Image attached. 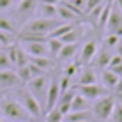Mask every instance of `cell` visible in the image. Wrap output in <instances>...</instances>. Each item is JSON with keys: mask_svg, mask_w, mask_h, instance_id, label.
<instances>
[{"mask_svg": "<svg viewBox=\"0 0 122 122\" xmlns=\"http://www.w3.org/2000/svg\"><path fill=\"white\" fill-rule=\"evenodd\" d=\"M0 112H2L4 119L9 122H30L32 117L28 115V112L23 108V104L14 97H2L0 99Z\"/></svg>", "mask_w": 122, "mask_h": 122, "instance_id": "obj_1", "label": "cell"}, {"mask_svg": "<svg viewBox=\"0 0 122 122\" xmlns=\"http://www.w3.org/2000/svg\"><path fill=\"white\" fill-rule=\"evenodd\" d=\"M16 96H18V101L23 104V108L28 112V115L32 117V120H37V119H41V117H44L43 104L34 97L25 87H18V89H16Z\"/></svg>", "mask_w": 122, "mask_h": 122, "instance_id": "obj_2", "label": "cell"}, {"mask_svg": "<svg viewBox=\"0 0 122 122\" xmlns=\"http://www.w3.org/2000/svg\"><path fill=\"white\" fill-rule=\"evenodd\" d=\"M60 23H64V21H60L58 18L57 20H48V18H39V16H37V18H32V20H28V21L23 23L21 32H34V34L50 36Z\"/></svg>", "mask_w": 122, "mask_h": 122, "instance_id": "obj_3", "label": "cell"}, {"mask_svg": "<svg viewBox=\"0 0 122 122\" xmlns=\"http://www.w3.org/2000/svg\"><path fill=\"white\" fill-rule=\"evenodd\" d=\"M115 104H117V101H115V97H113V94L104 96V97L94 101V104L90 106L92 115H94V120L96 122H106V120H110Z\"/></svg>", "mask_w": 122, "mask_h": 122, "instance_id": "obj_4", "label": "cell"}, {"mask_svg": "<svg viewBox=\"0 0 122 122\" xmlns=\"http://www.w3.org/2000/svg\"><path fill=\"white\" fill-rule=\"evenodd\" d=\"M58 78H60L58 71L50 76V85H48V90H46V99H44V113L53 110L57 106L58 97H60V83H58Z\"/></svg>", "mask_w": 122, "mask_h": 122, "instance_id": "obj_5", "label": "cell"}, {"mask_svg": "<svg viewBox=\"0 0 122 122\" xmlns=\"http://www.w3.org/2000/svg\"><path fill=\"white\" fill-rule=\"evenodd\" d=\"M25 85H27V90L41 103V101L46 99V90H48V85H50V76H48V74L36 76V78H32L28 83H25Z\"/></svg>", "mask_w": 122, "mask_h": 122, "instance_id": "obj_6", "label": "cell"}, {"mask_svg": "<svg viewBox=\"0 0 122 122\" xmlns=\"http://www.w3.org/2000/svg\"><path fill=\"white\" fill-rule=\"evenodd\" d=\"M76 90L87 101H97L101 97H104V96H110V90L104 85H97V83H92V85H76Z\"/></svg>", "mask_w": 122, "mask_h": 122, "instance_id": "obj_7", "label": "cell"}, {"mask_svg": "<svg viewBox=\"0 0 122 122\" xmlns=\"http://www.w3.org/2000/svg\"><path fill=\"white\" fill-rule=\"evenodd\" d=\"M97 50H99V43H97L96 39H89L85 44L81 46V48H80V57L76 58V60H78L81 66L92 64V60H94Z\"/></svg>", "mask_w": 122, "mask_h": 122, "instance_id": "obj_8", "label": "cell"}, {"mask_svg": "<svg viewBox=\"0 0 122 122\" xmlns=\"http://www.w3.org/2000/svg\"><path fill=\"white\" fill-rule=\"evenodd\" d=\"M23 83L20 81L16 71L5 69V71H0V90H11V89H18L21 87Z\"/></svg>", "mask_w": 122, "mask_h": 122, "instance_id": "obj_9", "label": "cell"}, {"mask_svg": "<svg viewBox=\"0 0 122 122\" xmlns=\"http://www.w3.org/2000/svg\"><path fill=\"white\" fill-rule=\"evenodd\" d=\"M37 5H39V2L37 0H20L18 4H16L14 11H16V16L18 18H30L32 14H36L37 12Z\"/></svg>", "mask_w": 122, "mask_h": 122, "instance_id": "obj_10", "label": "cell"}, {"mask_svg": "<svg viewBox=\"0 0 122 122\" xmlns=\"http://www.w3.org/2000/svg\"><path fill=\"white\" fill-rule=\"evenodd\" d=\"M76 94H78L76 87H71L67 92L60 94V97H58L55 108H58V112H60L62 115H67V113L71 112V103H73V99H74V96H76Z\"/></svg>", "mask_w": 122, "mask_h": 122, "instance_id": "obj_11", "label": "cell"}, {"mask_svg": "<svg viewBox=\"0 0 122 122\" xmlns=\"http://www.w3.org/2000/svg\"><path fill=\"white\" fill-rule=\"evenodd\" d=\"M122 25V11L115 5V2L112 4V11H110V18H108V23H106V32L108 34H117V30L120 28Z\"/></svg>", "mask_w": 122, "mask_h": 122, "instance_id": "obj_12", "label": "cell"}, {"mask_svg": "<svg viewBox=\"0 0 122 122\" xmlns=\"http://www.w3.org/2000/svg\"><path fill=\"white\" fill-rule=\"evenodd\" d=\"M97 83V73L92 66H83L76 76V85H92Z\"/></svg>", "mask_w": 122, "mask_h": 122, "instance_id": "obj_13", "label": "cell"}, {"mask_svg": "<svg viewBox=\"0 0 122 122\" xmlns=\"http://www.w3.org/2000/svg\"><path fill=\"white\" fill-rule=\"evenodd\" d=\"M48 43V41H46ZM46 43H25L23 50L30 57H50L48 53V44Z\"/></svg>", "mask_w": 122, "mask_h": 122, "instance_id": "obj_14", "label": "cell"}, {"mask_svg": "<svg viewBox=\"0 0 122 122\" xmlns=\"http://www.w3.org/2000/svg\"><path fill=\"white\" fill-rule=\"evenodd\" d=\"M80 43H71V44H64L62 46V50L58 51V55L57 58L60 62H71V60H74V57H76V53L80 51Z\"/></svg>", "mask_w": 122, "mask_h": 122, "instance_id": "obj_15", "label": "cell"}, {"mask_svg": "<svg viewBox=\"0 0 122 122\" xmlns=\"http://www.w3.org/2000/svg\"><path fill=\"white\" fill-rule=\"evenodd\" d=\"M64 122H96L92 110L85 112H69L67 115H64Z\"/></svg>", "mask_w": 122, "mask_h": 122, "instance_id": "obj_16", "label": "cell"}, {"mask_svg": "<svg viewBox=\"0 0 122 122\" xmlns=\"http://www.w3.org/2000/svg\"><path fill=\"white\" fill-rule=\"evenodd\" d=\"M57 18L60 20V21H64V23H76L80 16L74 14V12L71 11L69 7L66 5V4L60 2V4L57 5Z\"/></svg>", "mask_w": 122, "mask_h": 122, "instance_id": "obj_17", "label": "cell"}, {"mask_svg": "<svg viewBox=\"0 0 122 122\" xmlns=\"http://www.w3.org/2000/svg\"><path fill=\"white\" fill-rule=\"evenodd\" d=\"M110 58H112V55H110V51H108V48H99L97 50V53H96V57H94V60H92V64H94L97 69H106L108 67V64H110Z\"/></svg>", "mask_w": 122, "mask_h": 122, "instance_id": "obj_18", "label": "cell"}, {"mask_svg": "<svg viewBox=\"0 0 122 122\" xmlns=\"http://www.w3.org/2000/svg\"><path fill=\"white\" fill-rule=\"evenodd\" d=\"M119 76H117L113 71H110V69H103L101 71V81H103V85L106 87L108 90H113L115 89V85L119 83Z\"/></svg>", "mask_w": 122, "mask_h": 122, "instance_id": "obj_19", "label": "cell"}, {"mask_svg": "<svg viewBox=\"0 0 122 122\" xmlns=\"http://www.w3.org/2000/svg\"><path fill=\"white\" fill-rule=\"evenodd\" d=\"M30 62L34 66H37L41 71H44L46 74L53 69V58L51 57H30Z\"/></svg>", "mask_w": 122, "mask_h": 122, "instance_id": "obj_20", "label": "cell"}, {"mask_svg": "<svg viewBox=\"0 0 122 122\" xmlns=\"http://www.w3.org/2000/svg\"><path fill=\"white\" fill-rule=\"evenodd\" d=\"M81 64H80L78 60H71V62H67V64L64 66V69H62V74L67 78H71V80H74L78 76V73H80V69H81Z\"/></svg>", "mask_w": 122, "mask_h": 122, "instance_id": "obj_21", "label": "cell"}, {"mask_svg": "<svg viewBox=\"0 0 122 122\" xmlns=\"http://www.w3.org/2000/svg\"><path fill=\"white\" fill-rule=\"evenodd\" d=\"M90 101H87L83 96L76 94L73 99V103H71V112H85V110H90Z\"/></svg>", "mask_w": 122, "mask_h": 122, "instance_id": "obj_22", "label": "cell"}, {"mask_svg": "<svg viewBox=\"0 0 122 122\" xmlns=\"http://www.w3.org/2000/svg\"><path fill=\"white\" fill-rule=\"evenodd\" d=\"M39 18H48V20H57V5H48V4H39L37 5Z\"/></svg>", "mask_w": 122, "mask_h": 122, "instance_id": "obj_23", "label": "cell"}, {"mask_svg": "<svg viewBox=\"0 0 122 122\" xmlns=\"http://www.w3.org/2000/svg\"><path fill=\"white\" fill-rule=\"evenodd\" d=\"M74 27H76V23H60L48 37H51V39H62V37H64L66 34H69Z\"/></svg>", "mask_w": 122, "mask_h": 122, "instance_id": "obj_24", "label": "cell"}, {"mask_svg": "<svg viewBox=\"0 0 122 122\" xmlns=\"http://www.w3.org/2000/svg\"><path fill=\"white\" fill-rule=\"evenodd\" d=\"M28 62H30V55L23 50V46L18 44V48H16V58H14V67L18 69V67L28 66Z\"/></svg>", "mask_w": 122, "mask_h": 122, "instance_id": "obj_25", "label": "cell"}, {"mask_svg": "<svg viewBox=\"0 0 122 122\" xmlns=\"http://www.w3.org/2000/svg\"><path fill=\"white\" fill-rule=\"evenodd\" d=\"M0 30L4 32H9V34H14V36H18V25L12 21L11 18H7V16H2L0 14Z\"/></svg>", "mask_w": 122, "mask_h": 122, "instance_id": "obj_26", "label": "cell"}, {"mask_svg": "<svg viewBox=\"0 0 122 122\" xmlns=\"http://www.w3.org/2000/svg\"><path fill=\"white\" fill-rule=\"evenodd\" d=\"M83 36V30H81V28H80L78 27V25H76V27H74L73 28V30H71L69 34H66V36L64 37H62V43H64V44H71V43H78V39H80V37H81Z\"/></svg>", "mask_w": 122, "mask_h": 122, "instance_id": "obj_27", "label": "cell"}, {"mask_svg": "<svg viewBox=\"0 0 122 122\" xmlns=\"http://www.w3.org/2000/svg\"><path fill=\"white\" fill-rule=\"evenodd\" d=\"M66 5L69 7L71 11L74 12V14L81 16L83 12H85V5H87V0H67Z\"/></svg>", "mask_w": 122, "mask_h": 122, "instance_id": "obj_28", "label": "cell"}, {"mask_svg": "<svg viewBox=\"0 0 122 122\" xmlns=\"http://www.w3.org/2000/svg\"><path fill=\"white\" fill-rule=\"evenodd\" d=\"M46 44H48V53L51 58H55L58 55V51L62 50V46H64V43L60 39H51V37H48V43Z\"/></svg>", "mask_w": 122, "mask_h": 122, "instance_id": "obj_29", "label": "cell"}, {"mask_svg": "<svg viewBox=\"0 0 122 122\" xmlns=\"http://www.w3.org/2000/svg\"><path fill=\"white\" fill-rule=\"evenodd\" d=\"M16 41H18V37H16L14 34H9V32L0 30V46H2V48H9V46L14 44Z\"/></svg>", "mask_w": 122, "mask_h": 122, "instance_id": "obj_30", "label": "cell"}, {"mask_svg": "<svg viewBox=\"0 0 122 122\" xmlns=\"http://www.w3.org/2000/svg\"><path fill=\"white\" fill-rule=\"evenodd\" d=\"M16 74H18V78H20V81L23 83H28L30 81V80L34 78L32 76V71H30V67L28 66H23V67H18V69H16Z\"/></svg>", "mask_w": 122, "mask_h": 122, "instance_id": "obj_31", "label": "cell"}, {"mask_svg": "<svg viewBox=\"0 0 122 122\" xmlns=\"http://www.w3.org/2000/svg\"><path fill=\"white\" fill-rule=\"evenodd\" d=\"M112 0L110 2H106V5H104V9H103V12H101V16H99V20H97V27H106V23H108V18H110V11H112Z\"/></svg>", "mask_w": 122, "mask_h": 122, "instance_id": "obj_32", "label": "cell"}, {"mask_svg": "<svg viewBox=\"0 0 122 122\" xmlns=\"http://www.w3.org/2000/svg\"><path fill=\"white\" fill-rule=\"evenodd\" d=\"M44 122H64V115L58 112V108H53L44 113Z\"/></svg>", "mask_w": 122, "mask_h": 122, "instance_id": "obj_33", "label": "cell"}, {"mask_svg": "<svg viewBox=\"0 0 122 122\" xmlns=\"http://www.w3.org/2000/svg\"><path fill=\"white\" fill-rule=\"evenodd\" d=\"M119 36H115V34H106L103 39L104 43V48H117V44H119Z\"/></svg>", "mask_w": 122, "mask_h": 122, "instance_id": "obj_34", "label": "cell"}, {"mask_svg": "<svg viewBox=\"0 0 122 122\" xmlns=\"http://www.w3.org/2000/svg\"><path fill=\"white\" fill-rule=\"evenodd\" d=\"M12 64L9 60V57H7L5 51H0V71H5V69H11Z\"/></svg>", "mask_w": 122, "mask_h": 122, "instance_id": "obj_35", "label": "cell"}, {"mask_svg": "<svg viewBox=\"0 0 122 122\" xmlns=\"http://www.w3.org/2000/svg\"><path fill=\"white\" fill-rule=\"evenodd\" d=\"M112 122H122V104L117 103L115 108H113V113H112Z\"/></svg>", "mask_w": 122, "mask_h": 122, "instance_id": "obj_36", "label": "cell"}, {"mask_svg": "<svg viewBox=\"0 0 122 122\" xmlns=\"http://www.w3.org/2000/svg\"><path fill=\"white\" fill-rule=\"evenodd\" d=\"M122 64V57L120 55H112V58H110V64H108V69H113V67H117V66H120Z\"/></svg>", "mask_w": 122, "mask_h": 122, "instance_id": "obj_37", "label": "cell"}, {"mask_svg": "<svg viewBox=\"0 0 122 122\" xmlns=\"http://www.w3.org/2000/svg\"><path fill=\"white\" fill-rule=\"evenodd\" d=\"M12 5H14V0H0V12L9 11Z\"/></svg>", "mask_w": 122, "mask_h": 122, "instance_id": "obj_38", "label": "cell"}, {"mask_svg": "<svg viewBox=\"0 0 122 122\" xmlns=\"http://www.w3.org/2000/svg\"><path fill=\"white\" fill-rule=\"evenodd\" d=\"M39 4H48V5H58L62 0H37Z\"/></svg>", "mask_w": 122, "mask_h": 122, "instance_id": "obj_39", "label": "cell"}, {"mask_svg": "<svg viewBox=\"0 0 122 122\" xmlns=\"http://www.w3.org/2000/svg\"><path fill=\"white\" fill-rule=\"evenodd\" d=\"M119 92H122V78L119 80V83H117L115 89H113V94H119Z\"/></svg>", "mask_w": 122, "mask_h": 122, "instance_id": "obj_40", "label": "cell"}, {"mask_svg": "<svg viewBox=\"0 0 122 122\" xmlns=\"http://www.w3.org/2000/svg\"><path fill=\"white\" fill-rule=\"evenodd\" d=\"M117 55L122 57V37L119 39V44H117Z\"/></svg>", "mask_w": 122, "mask_h": 122, "instance_id": "obj_41", "label": "cell"}, {"mask_svg": "<svg viewBox=\"0 0 122 122\" xmlns=\"http://www.w3.org/2000/svg\"><path fill=\"white\" fill-rule=\"evenodd\" d=\"M115 5H117V7H119V9L122 11V0H115Z\"/></svg>", "mask_w": 122, "mask_h": 122, "instance_id": "obj_42", "label": "cell"}, {"mask_svg": "<svg viewBox=\"0 0 122 122\" xmlns=\"http://www.w3.org/2000/svg\"><path fill=\"white\" fill-rule=\"evenodd\" d=\"M0 122H4V117H2V115H0Z\"/></svg>", "mask_w": 122, "mask_h": 122, "instance_id": "obj_43", "label": "cell"}, {"mask_svg": "<svg viewBox=\"0 0 122 122\" xmlns=\"http://www.w3.org/2000/svg\"><path fill=\"white\" fill-rule=\"evenodd\" d=\"M30 122H36V120H30Z\"/></svg>", "mask_w": 122, "mask_h": 122, "instance_id": "obj_44", "label": "cell"}]
</instances>
